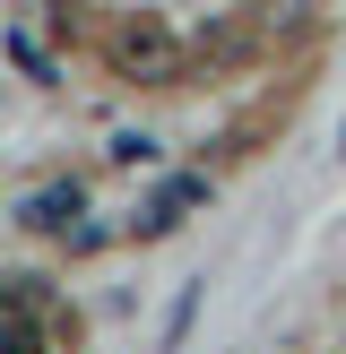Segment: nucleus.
<instances>
[{
	"label": "nucleus",
	"mask_w": 346,
	"mask_h": 354,
	"mask_svg": "<svg viewBox=\"0 0 346 354\" xmlns=\"http://www.w3.org/2000/svg\"><path fill=\"white\" fill-rule=\"evenodd\" d=\"M0 44H9V61H17V69H26V78H44V86H52V69H61V61H52V52H44V44H35V35H26V26H9V35H0Z\"/></svg>",
	"instance_id": "obj_5"
},
{
	"label": "nucleus",
	"mask_w": 346,
	"mask_h": 354,
	"mask_svg": "<svg viewBox=\"0 0 346 354\" xmlns=\"http://www.w3.org/2000/svg\"><path fill=\"white\" fill-rule=\"evenodd\" d=\"M0 354H52V328L26 320V311H9V320H0Z\"/></svg>",
	"instance_id": "obj_4"
},
{
	"label": "nucleus",
	"mask_w": 346,
	"mask_h": 354,
	"mask_svg": "<svg viewBox=\"0 0 346 354\" xmlns=\"http://www.w3.org/2000/svg\"><path fill=\"white\" fill-rule=\"evenodd\" d=\"M199 199H208V182H199V173H182V182H165V190H156V199L130 216V234H138V242H165V234H173V225H182Z\"/></svg>",
	"instance_id": "obj_2"
},
{
	"label": "nucleus",
	"mask_w": 346,
	"mask_h": 354,
	"mask_svg": "<svg viewBox=\"0 0 346 354\" xmlns=\"http://www.w3.org/2000/svg\"><path fill=\"white\" fill-rule=\"evenodd\" d=\"M113 69H121V78H138V86H173V78L190 69V44L173 35V17L138 9L130 26L113 35Z\"/></svg>",
	"instance_id": "obj_1"
},
{
	"label": "nucleus",
	"mask_w": 346,
	"mask_h": 354,
	"mask_svg": "<svg viewBox=\"0 0 346 354\" xmlns=\"http://www.w3.org/2000/svg\"><path fill=\"white\" fill-rule=\"evenodd\" d=\"M78 207H86L78 182H52V190H35V199L17 207V225H35V234H78Z\"/></svg>",
	"instance_id": "obj_3"
},
{
	"label": "nucleus",
	"mask_w": 346,
	"mask_h": 354,
	"mask_svg": "<svg viewBox=\"0 0 346 354\" xmlns=\"http://www.w3.org/2000/svg\"><path fill=\"white\" fill-rule=\"evenodd\" d=\"M104 156H113V165H156V156H165V147H156L147 130H121V138H113V147H104Z\"/></svg>",
	"instance_id": "obj_6"
}]
</instances>
